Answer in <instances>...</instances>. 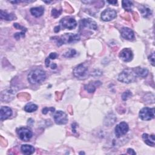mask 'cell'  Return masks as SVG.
<instances>
[{
    "label": "cell",
    "mask_w": 155,
    "mask_h": 155,
    "mask_svg": "<svg viewBox=\"0 0 155 155\" xmlns=\"http://www.w3.org/2000/svg\"><path fill=\"white\" fill-rule=\"evenodd\" d=\"M56 67H57V65H56V64H54V63H53V64H52L51 65V69H55Z\"/></svg>",
    "instance_id": "36"
},
{
    "label": "cell",
    "mask_w": 155,
    "mask_h": 155,
    "mask_svg": "<svg viewBox=\"0 0 155 155\" xmlns=\"http://www.w3.org/2000/svg\"><path fill=\"white\" fill-rule=\"evenodd\" d=\"M25 33L24 31H21L20 33H16L15 34L14 37L16 39H19L21 38H24L25 36Z\"/></svg>",
    "instance_id": "28"
},
{
    "label": "cell",
    "mask_w": 155,
    "mask_h": 155,
    "mask_svg": "<svg viewBox=\"0 0 155 155\" xmlns=\"http://www.w3.org/2000/svg\"><path fill=\"white\" fill-rule=\"evenodd\" d=\"M116 16L117 13L114 10L107 8L102 12L101 18L104 21H110L114 19Z\"/></svg>",
    "instance_id": "10"
},
{
    "label": "cell",
    "mask_w": 155,
    "mask_h": 155,
    "mask_svg": "<svg viewBox=\"0 0 155 155\" xmlns=\"http://www.w3.org/2000/svg\"><path fill=\"white\" fill-rule=\"evenodd\" d=\"M54 40L56 41L57 45L60 46L62 44H70L77 42L80 40V36L78 34L65 33L60 37H54Z\"/></svg>",
    "instance_id": "2"
},
{
    "label": "cell",
    "mask_w": 155,
    "mask_h": 155,
    "mask_svg": "<svg viewBox=\"0 0 155 155\" xmlns=\"http://www.w3.org/2000/svg\"><path fill=\"white\" fill-rule=\"evenodd\" d=\"M139 11L144 18H147L152 15V10L147 5H142L139 8Z\"/></svg>",
    "instance_id": "19"
},
{
    "label": "cell",
    "mask_w": 155,
    "mask_h": 155,
    "mask_svg": "<svg viewBox=\"0 0 155 155\" xmlns=\"http://www.w3.org/2000/svg\"><path fill=\"white\" fill-rule=\"evenodd\" d=\"M53 118L55 123L58 125L65 124L68 122L67 115L64 111L61 110L57 111L54 113Z\"/></svg>",
    "instance_id": "9"
},
{
    "label": "cell",
    "mask_w": 155,
    "mask_h": 155,
    "mask_svg": "<svg viewBox=\"0 0 155 155\" xmlns=\"http://www.w3.org/2000/svg\"><path fill=\"white\" fill-rule=\"evenodd\" d=\"M30 13L35 17H39L44 13V8L42 7H33L30 9Z\"/></svg>",
    "instance_id": "21"
},
{
    "label": "cell",
    "mask_w": 155,
    "mask_h": 155,
    "mask_svg": "<svg viewBox=\"0 0 155 155\" xmlns=\"http://www.w3.org/2000/svg\"><path fill=\"white\" fill-rule=\"evenodd\" d=\"M45 65H46V67H49L50 66V59L48 58V57H47V58H46V59H45Z\"/></svg>",
    "instance_id": "34"
},
{
    "label": "cell",
    "mask_w": 155,
    "mask_h": 155,
    "mask_svg": "<svg viewBox=\"0 0 155 155\" xmlns=\"http://www.w3.org/2000/svg\"><path fill=\"white\" fill-rule=\"evenodd\" d=\"M132 96V93L130 90H126L124 91L122 95V99L123 101H127L128 99L131 97Z\"/></svg>",
    "instance_id": "26"
},
{
    "label": "cell",
    "mask_w": 155,
    "mask_h": 155,
    "mask_svg": "<svg viewBox=\"0 0 155 155\" xmlns=\"http://www.w3.org/2000/svg\"><path fill=\"white\" fill-rule=\"evenodd\" d=\"M59 23L63 28H65L68 30L74 29L77 25L76 20L71 17H65L61 19Z\"/></svg>",
    "instance_id": "7"
},
{
    "label": "cell",
    "mask_w": 155,
    "mask_h": 155,
    "mask_svg": "<svg viewBox=\"0 0 155 155\" xmlns=\"http://www.w3.org/2000/svg\"><path fill=\"white\" fill-rule=\"evenodd\" d=\"M107 2H108L109 4H113V5H116V4L117 3V1H108Z\"/></svg>",
    "instance_id": "35"
},
{
    "label": "cell",
    "mask_w": 155,
    "mask_h": 155,
    "mask_svg": "<svg viewBox=\"0 0 155 155\" xmlns=\"http://www.w3.org/2000/svg\"><path fill=\"white\" fill-rule=\"evenodd\" d=\"M128 130H129V127L126 122H120L115 127V129H114L115 135L117 137L119 138L122 136L126 134Z\"/></svg>",
    "instance_id": "8"
},
{
    "label": "cell",
    "mask_w": 155,
    "mask_h": 155,
    "mask_svg": "<svg viewBox=\"0 0 155 155\" xmlns=\"http://www.w3.org/2000/svg\"><path fill=\"white\" fill-rule=\"evenodd\" d=\"M122 7L125 9V10L127 12H130L132 10L133 7V4L131 1L128 0H124L122 1Z\"/></svg>",
    "instance_id": "22"
},
{
    "label": "cell",
    "mask_w": 155,
    "mask_h": 155,
    "mask_svg": "<svg viewBox=\"0 0 155 155\" xmlns=\"http://www.w3.org/2000/svg\"><path fill=\"white\" fill-rule=\"evenodd\" d=\"M121 32V36L124 39L128 40V41H133L134 39V33L133 31L128 28V27H124L120 30Z\"/></svg>",
    "instance_id": "13"
},
{
    "label": "cell",
    "mask_w": 155,
    "mask_h": 155,
    "mask_svg": "<svg viewBox=\"0 0 155 155\" xmlns=\"http://www.w3.org/2000/svg\"><path fill=\"white\" fill-rule=\"evenodd\" d=\"M58 56V54L56 53H51L48 56V58L50 59H54Z\"/></svg>",
    "instance_id": "32"
},
{
    "label": "cell",
    "mask_w": 155,
    "mask_h": 155,
    "mask_svg": "<svg viewBox=\"0 0 155 155\" xmlns=\"http://www.w3.org/2000/svg\"><path fill=\"white\" fill-rule=\"evenodd\" d=\"M21 150L24 154L30 155V154H32L33 153H34L35 149L31 145L25 144V145H22L21 146Z\"/></svg>",
    "instance_id": "17"
},
{
    "label": "cell",
    "mask_w": 155,
    "mask_h": 155,
    "mask_svg": "<svg viewBox=\"0 0 155 155\" xmlns=\"http://www.w3.org/2000/svg\"><path fill=\"white\" fill-rule=\"evenodd\" d=\"M24 109L27 113H32L38 109V106L34 104H28L24 107Z\"/></svg>",
    "instance_id": "24"
},
{
    "label": "cell",
    "mask_w": 155,
    "mask_h": 155,
    "mask_svg": "<svg viewBox=\"0 0 155 155\" xmlns=\"http://www.w3.org/2000/svg\"><path fill=\"white\" fill-rule=\"evenodd\" d=\"M77 52L74 49H70L68 51L65 52L64 54V56L65 58H73L76 54Z\"/></svg>",
    "instance_id": "25"
},
{
    "label": "cell",
    "mask_w": 155,
    "mask_h": 155,
    "mask_svg": "<svg viewBox=\"0 0 155 155\" xmlns=\"http://www.w3.org/2000/svg\"><path fill=\"white\" fill-rule=\"evenodd\" d=\"M73 74L79 79H84L88 77V70L85 64H81L73 70Z\"/></svg>",
    "instance_id": "4"
},
{
    "label": "cell",
    "mask_w": 155,
    "mask_h": 155,
    "mask_svg": "<svg viewBox=\"0 0 155 155\" xmlns=\"http://www.w3.org/2000/svg\"><path fill=\"white\" fill-rule=\"evenodd\" d=\"M49 111H50L51 112H54V108H53V107H50V108L45 107V108L42 109V113L44 114H46Z\"/></svg>",
    "instance_id": "29"
},
{
    "label": "cell",
    "mask_w": 155,
    "mask_h": 155,
    "mask_svg": "<svg viewBox=\"0 0 155 155\" xmlns=\"http://www.w3.org/2000/svg\"><path fill=\"white\" fill-rule=\"evenodd\" d=\"M133 70L137 76H139L142 78L147 77L148 74V70L145 68L136 67L133 68Z\"/></svg>",
    "instance_id": "18"
},
{
    "label": "cell",
    "mask_w": 155,
    "mask_h": 155,
    "mask_svg": "<svg viewBox=\"0 0 155 155\" xmlns=\"http://www.w3.org/2000/svg\"><path fill=\"white\" fill-rule=\"evenodd\" d=\"M79 154H84L85 153H84V152H80V153H79Z\"/></svg>",
    "instance_id": "37"
},
{
    "label": "cell",
    "mask_w": 155,
    "mask_h": 155,
    "mask_svg": "<svg viewBox=\"0 0 155 155\" xmlns=\"http://www.w3.org/2000/svg\"><path fill=\"white\" fill-rule=\"evenodd\" d=\"M0 18L1 19L6 21H12L16 18L13 13H8L2 10H1L0 11Z\"/></svg>",
    "instance_id": "20"
},
{
    "label": "cell",
    "mask_w": 155,
    "mask_h": 155,
    "mask_svg": "<svg viewBox=\"0 0 155 155\" xmlns=\"http://www.w3.org/2000/svg\"><path fill=\"white\" fill-rule=\"evenodd\" d=\"M119 58L124 62H130L133 59V54L131 49L124 48L119 53Z\"/></svg>",
    "instance_id": "11"
},
{
    "label": "cell",
    "mask_w": 155,
    "mask_h": 155,
    "mask_svg": "<svg viewBox=\"0 0 155 155\" xmlns=\"http://www.w3.org/2000/svg\"><path fill=\"white\" fill-rule=\"evenodd\" d=\"M16 132L19 139L23 141H28L33 136L31 131L25 127H21L17 129Z\"/></svg>",
    "instance_id": "6"
},
{
    "label": "cell",
    "mask_w": 155,
    "mask_h": 155,
    "mask_svg": "<svg viewBox=\"0 0 155 155\" xmlns=\"http://www.w3.org/2000/svg\"><path fill=\"white\" fill-rule=\"evenodd\" d=\"M12 115V109L6 106L1 107L0 110V119L1 120H5L9 118Z\"/></svg>",
    "instance_id": "14"
},
{
    "label": "cell",
    "mask_w": 155,
    "mask_h": 155,
    "mask_svg": "<svg viewBox=\"0 0 155 155\" xmlns=\"http://www.w3.org/2000/svg\"><path fill=\"white\" fill-rule=\"evenodd\" d=\"M142 139L145 143L147 144L149 146L154 147L155 145V139H154V135L151 134L149 135L147 133H144L142 134Z\"/></svg>",
    "instance_id": "16"
},
{
    "label": "cell",
    "mask_w": 155,
    "mask_h": 155,
    "mask_svg": "<svg viewBox=\"0 0 155 155\" xmlns=\"http://www.w3.org/2000/svg\"><path fill=\"white\" fill-rule=\"evenodd\" d=\"M127 153L129 154H136V153L131 148L127 149Z\"/></svg>",
    "instance_id": "33"
},
{
    "label": "cell",
    "mask_w": 155,
    "mask_h": 155,
    "mask_svg": "<svg viewBox=\"0 0 155 155\" xmlns=\"http://www.w3.org/2000/svg\"><path fill=\"white\" fill-rule=\"evenodd\" d=\"M13 25H14V27H15V28H16L17 29H20V30H21L22 31L25 32V31H27L26 28H25V27H24L20 25L19 24H17V23H15Z\"/></svg>",
    "instance_id": "31"
},
{
    "label": "cell",
    "mask_w": 155,
    "mask_h": 155,
    "mask_svg": "<svg viewBox=\"0 0 155 155\" xmlns=\"http://www.w3.org/2000/svg\"><path fill=\"white\" fill-rule=\"evenodd\" d=\"M2 93H4V95L1 94V99L4 97V101H7V102H8V101H10L12 100V99H10V97H13V94L12 91L8 90V91H2Z\"/></svg>",
    "instance_id": "23"
},
{
    "label": "cell",
    "mask_w": 155,
    "mask_h": 155,
    "mask_svg": "<svg viewBox=\"0 0 155 155\" xmlns=\"http://www.w3.org/2000/svg\"><path fill=\"white\" fill-rule=\"evenodd\" d=\"M139 117L143 120H150L154 117V108L144 107L139 111Z\"/></svg>",
    "instance_id": "5"
},
{
    "label": "cell",
    "mask_w": 155,
    "mask_h": 155,
    "mask_svg": "<svg viewBox=\"0 0 155 155\" xmlns=\"http://www.w3.org/2000/svg\"><path fill=\"white\" fill-rule=\"evenodd\" d=\"M148 60L150 62V63L152 64L153 66L154 65V53L153 52L149 56H148Z\"/></svg>",
    "instance_id": "30"
},
{
    "label": "cell",
    "mask_w": 155,
    "mask_h": 155,
    "mask_svg": "<svg viewBox=\"0 0 155 155\" xmlns=\"http://www.w3.org/2000/svg\"><path fill=\"white\" fill-rule=\"evenodd\" d=\"M101 84L102 83L99 81L90 82L88 84H86L84 85V89L88 93H94L96 91V88L100 86Z\"/></svg>",
    "instance_id": "15"
},
{
    "label": "cell",
    "mask_w": 155,
    "mask_h": 155,
    "mask_svg": "<svg viewBox=\"0 0 155 155\" xmlns=\"http://www.w3.org/2000/svg\"><path fill=\"white\" fill-rule=\"evenodd\" d=\"M136 74L133 68H126L118 76V80L123 83L129 84L136 81Z\"/></svg>",
    "instance_id": "3"
},
{
    "label": "cell",
    "mask_w": 155,
    "mask_h": 155,
    "mask_svg": "<svg viewBox=\"0 0 155 155\" xmlns=\"http://www.w3.org/2000/svg\"><path fill=\"white\" fill-rule=\"evenodd\" d=\"M81 25H82L84 27L88 28L89 29H93V30H97V25L95 21H93L90 18H85L82 19L80 21Z\"/></svg>",
    "instance_id": "12"
},
{
    "label": "cell",
    "mask_w": 155,
    "mask_h": 155,
    "mask_svg": "<svg viewBox=\"0 0 155 155\" xmlns=\"http://www.w3.org/2000/svg\"><path fill=\"white\" fill-rule=\"evenodd\" d=\"M27 79L31 84H41L46 79V74L44 70L41 69H35L31 70L28 74Z\"/></svg>",
    "instance_id": "1"
},
{
    "label": "cell",
    "mask_w": 155,
    "mask_h": 155,
    "mask_svg": "<svg viewBox=\"0 0 155 155\" xmlns=\"http://www.w3.org/2000/svg\"><path fill=\"white\" fill-rule=\"evenodd\" d=\"M62 12L61 10H57L56 8H53L51 10V15L54 18H57L58 17Z\"/></svg>",
    "instance_id": "27"
}]
</instances>
